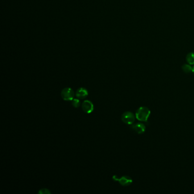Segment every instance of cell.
<instances>
[{
    "mask_svg": "<svg viewBox=\"0 0 194 194\" xmlns=\"http://www.w3.org/2000/svg\"><path fill=\"white\" fill-rule=\"evenodd\" d=\"M151 112L146 107H141L136 111L135 117L140 121L146 122L149 117Z\"/></svg>",
    "mask_w": 194,
    "mask_h": 194,
    "instance_id": "1",
    "label": "cell"
},
{
    "mask_svg": "<svg viewBox=\"0 0 194 194\" xmlns=\"http://www.w3.org/2000/svg\"><path fill=\"white\" fill-rule=\"evenodd\" d=\"M75 94L71 88H65L61 92V96L65 101H72L74 99Z\"/></svg>",
    "mask_w": 194,
    "mask_h": 194,
    "instance_id": "2",
    "label": "cell"
},
{
    "mask_svg": "<svg viewBox=\"0 0 194 194\" xmlns=\"http://www.w3.org/2000/svg\"><path fill=\"white\" fill-rule=\"evenodd\" d=\"M113 179L115 181L118 182L119 184H121V186H129L133 182L132 179L129 177L126 176V175L122 176L121 178H117L116 175H113Z\"/></svg>",
    "mask_w": 194,
    "mask_h": 194,
    "instance_id": "3",
    "label": "cell"
},
{
    "mask_svg": "<svg viewBox=\"0 0 194 194\" xmlns=\"http://www.w3.org/2000/svg\"><path fill=\"white\" fill-rule=\"evenodd\" d=\"M135 115L131 112H125L121 116V119L125 124L132 125L135 121Z\"/></svg>",
    "mask_w": 194,
    "mask_h": 194,
    "instance_id": "4",
    "label": "cell"
},
{
    "mask_svg": "<svg viewBox=\"0 0 194 194\" xmlns=\"http://www.w3.org/2000/svg\"><path fill=\"white\" fill-rule=\"evenodd\" d=\"M81 107H82V110H83L85 113L88 114L92 113L94 108L93 103L90 100H85L84 101H83V103H82Z\"/></svg>",
    "mask_w": 194,
    "mask_h": 194,
    "instance_id": "5",
    "label": "cell"
},
{
    "mask_svg": "<svg viewBox=\"0 0 194 194\" xmlns=\"http://www.w3.org/2000/svg\"><path fill=\"white\" fill-rule=\"evenodd\" d=\"M131 128L138 134H142L146 130V126L144 124L141 122H138L133 125Z\"/></svg>",
    "mask_w": 194,
    "mask_h": 194,
    "instance_id": "6",
    "label": "cell"
},
{
    "mask_svg": "<svg viewBox=\"0 0 194 194\" xmlns=\"http://www.w3.org/2000/svg\"><path fill=\"white\" fill-rule=\"evenodd\" d=\"M75 95L78 99H85V97H87V96L88 95V92L85 88L81 87L76 91Z\"/></svg>",
    "mask_w": 194,
    "mask_h": 194,
    "instance_id": "7",
    "label": "cell"
},
{
    "mask_svg": "<svg viewBox=\"0 0 194 194\" xmlns=\"http://www.w3.org/2000/svg\"><path fill=\"white\" fill-rule=\"evenodd\" d=\"M186 60L189 65H194V53L190 52L186 56Z\"/></svg>",
    "mask_w": 194,
    "mask_h": 194,
    "instance_id": "8",
    "label": "cell"
},
{
    "mask_svg": "<svg viewBox=\"0 0 194 194\" xmlns=\"http://www.w3.org/2000/svg\"><path fill=\"white\" fill-rule=\"evenodd\" d=\"M182 68L186 73H189L192 71V67L189 65H183Z\"/></svg>",
    "mask_w": 194,
    "mask_h": 194,
    "instance_id": "9",
    "label": "cell"
},
{
    "mask_svg": "<svg viewBox=\"0 0 194 194\" xmlns=\"http://www.w3.org/2000/svg\"><path fill=\"white\" fill-rule=\"evenodd\" d=\"M72 105L76 108L79 107L80 105V101L78 99H74L72 100Z\"/></svg>",
    "mask_w": 194,
    "mask_h": 194,
    "instance_id": "10",
    "label": "cell"
},
{
    "mask_svg": "<svg viewBox=\"0 0 194 194\" xmlns=\"http://www.w3.org/2000/svg\"><path fill=\"white\" fill-rule=\"evenodd\" d=\"M38 193L42 194H50L51 192H50L49 189H40V191L38 192Z\"/></svg>",
    "mask_w": 194,
    "mask_h": 194,
    "instance_id": "11",
    "label": "cell"
},
{
    "mask_svg": "<svg viewBox=\"0 0 194 194\" xmlns=\"http://www.w3.org/2000/svg\"><path fill=\"white\" fill-rule=\"evenodd\" d=\"M192 73L194 74V66L192 67Z\"/></svg>",
    "mask_w": 194,
    "mask_h": 194,
    "instance_id": "12",
    "label": "cell"
}]
</instances>
